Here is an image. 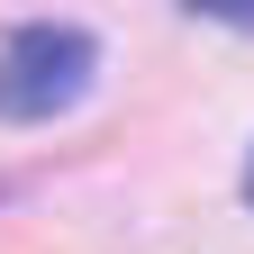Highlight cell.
Wrapping results in <instances>:
<instances>
[{"mask_svg":"<svg viewBox=\"0 0 254 254\" xmlns=\"http://www.w3.org/2000/svg\"><path fill=\"white\" fill-rule=\"evenodd\" d=\"M245 200H254V154H245Z\"/></svg>","mask_w":254,"mask_h":254,"instance_id":"3957f363","label":"cell"},{"mask_svg":"<svg viewBox=\"0 0 254 254\" xmlns=\"http://www.w3.org/2000/svg\"><path fill=\"white\" fill-rule=\"evenodd\" d=\"M91 64H100V46H91V27L73 18H27L0 37V118H55L82 100Z\"/></svg>","mask_w":254,"mask_h":254,"instance_id":"6da1fadb","label":"cell"},{"mask_svg":"<svg viewBox=\"0 0 254 254\" xmlns=\"http://www.w3.org/2000/svg\"><path fill=\"white\" fill-rule=\"evenodd\" d=\"M182 9H190V18H227V27L254 37V0H182Z\"/></svg>","mask_w":254,"mask_h":254,"instance_id":"7a4b0ae2","label":"cell"}]
</instances>
